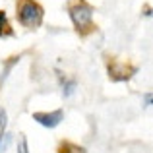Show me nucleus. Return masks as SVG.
<instances>
[{
  "label": "nucleus",
  "instance_id": "5",
  "mask_svg": "<svg viewBox=\"0 0 153 153\" xmlns=\"http://www.w3.org/2000/svg\"><path fill=\"white\" fill-rule=\"evenodd\" d=\"M56 153H87V149H85V147H82V146H78V143H74V142L64 140V142L58 143Z\"/></svg>",
  "mask_w": 153,
  "mask_h": 153
},
{
  "label": "nucleus",
  "instance_id": "2",
  "mask_svg": "<svg viewBox=\"0 0 153 153\" xmlns=\"http://www.w3.org/2000/svg\"><path fill=\"white\" fill-rule=\"evenodd\" d=\"M70 18L79 35H87L89 31H93L95 25L91 22V18H93V8L91 6H87V4H74V6H70Z\"/></svg>",
  "mask_w": 153,
  "mask_h": 153
},
{
  "label": "nucleus",
  "instance_id": "3",
  "mask_svg": "<svg viewBox=\"0 0 153 153\" xmlns=\"http://www.w3.org/2000/svg\"><path fill=\"white\" fill-rule=\"evenodd\" d=\"M107 72L112 82H126L136 74V66L126 64V62H118V60H108Z\"/></svg>",
  "mask_w": 153,
  "mask_h": 153
},
{
  "label": "nucleus",
  "instance_id": "12",
  "mask_svg": "<svg viewBox=\"0 0 153 153\" xmlns=\"http://www.w3.org/2000/svg\"><path fill=\"white\" fill-rule=\"evenodd\" d=\"M143 105H146V107H151V105H153V93H147V95H146Z\"/></svg>",
  "mask_w": 153,
  "mask_h": 153
},
{
  "label": "nucleus",
  "instance_id": "1",
  "mask_svg": "<svg viewBox=\"0 0 153 153\" xmlns=\"http://www.w3.org/2000/svg\"><path fill=\"white\" fill-rule=\"evenodd\" d=\"M16 14H18V22L27 29H37L43 23V12L41 4H37L35 0H18L16 2Z\"/></svg>",
  "mask_w": 153,
  "mask_h": 153
},
{
  "label": "nucleus",
  "instance_id": "9",
  "mask_svg": "<svg viewBox=\"0 0 153 153\" xmlns=\"http://www.w3.org/2000/svg\"><path fill=\"white\" fill-rule=\"evenodd\" d=\"M6 124H8V114H6V108H2V107H0V138L4 136Z\"/></svg>",
  "mask_w": 153,
  "mask_h": 153
},
{
  "label": "nucleus",
  "instance_id": "4",
  "mask_svg": "<svg viewBox=\"0 0 153 153\" xmlns=\"http://www.w3.org/2000/svg\"><path fill=\"white\" fill-rule=\"evenodd\" d=\"M33 120L45 128H56L64 120V111L62 108H56L52 112H33Z\"/></svg>",
  "mask_w": 153,
  "mask_h": 153
},
{
  "label": "nucleus",
  "instance_id": "10",
  "mask_svg": "<svg viewBox=\"0 0 153 153\" xmlns=\"http://www.w3.org/2000/svg\"><path fill=\"white\" fill-rule=\"evenodd\" d=\"M18 153H29V146H27V138L25 136H19L18 140Z\"/></svg>",
  "mask_w": 153,
  "mask_h": 153
},
{
  "label": "nucleus",
  "instance_id": "13",
  "mask_svg": "<svg viewBox=\"0 0 153 153\" xmlns=\"http://www.w3.org/2000/svg\"><path fill=\"white\" fill-rule=\"evenodd\" d=\"M143 16H153V10H149V8H147V10L143 12Z\"/></svg>",
  "mask_w": 153,
  "mask_h": 153
},
{
  "label": "nucleus",
  "instance_id": "7",
  "mask_svg": "<svg viewBox=\"0 0 153 153\" xmlns=\"http://www.w3.org/2000/svg\"><path fill=\"white\" fill-rule=\"evenodd\" d=\"M60 83H62L64 97H70V95L76 91V79H68V78H62V76H60Z\"/></svg>",
  "mask_w": 153,
  "mask_h": 153
},
{
  "label": "nucleus",
  "instance_id": "11",
  "mask_svg": "<svg viewBox=\"0 0 153 153\" xmlns=\"http://www.w3.org/2000/svg\"><path fill=\"white\" fill-rule=\"evenodd\" d=\"M10 142H12V136H10V134H4L2 138H0V153H2L8 146H10Z\"/></svg>",
  "mask_w": 153,
  "mask_h": 153
},
{
  "label": "nucleus",
  "instance_id": "6",
  "mask_svg": "<svg viewBox=\"0 0 153 153\" xmlns=\"http://www.w3.org/2000/svg\"><path fill=\"white\" fill-rule=\"evenodd\" d=\"M6 37H14V29L8 22V14L4 10H0V39H6Z\"/></svg>",
  "mask_w": 153,
  "mask_h": 153
},
{
  "label": "nucleus",
  "instance_id": "8",
  "mask_svg": "<svg viewBox=\"0 0 153 153\" xmlns=\"http://www.w3.org/2000/svg\"><path fill=\"white\" fill-rule=\"evenodd\" d=\"M19 62V56H10V60H6V64H4V72H2V76H0V85H2V82L6 79V76L10 74V70L14 68V64H18Z\"/></svg>",
  "mask_w": 153,
  "mask_h": 153
}]
</instances>
